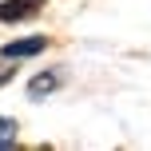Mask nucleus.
I'll list each match as a JSON object with an SVG mask.
<instances>
[{"label":"nucleus","mask_w":151,"mask_h":151,"mask_svg":"<svg viewBox=\"0 0 151 151\" xmlns=\"http://www.w3.org/2000/svg\"><path fill=\"white\" fill-rule=\"evenodd\" d=\"M48 0H0V24H20L44 8Z\"/></svg>","instance_id":"obj_1"},{"label":"nucleus","mask_w":151,"mask_h":151,"mask_svg":"<svg viewBox=\"0 0 151 151\" xmlns=\"http://www.w3.org/2000/svg\"><path fill=\"white\" fill-rule=\"evenodd\" d=\"M60 83H64V72H40V76H32L28 96H32V99H44V96H52Z\"/></svg>","instance_id":"obj_3"},{"label":"nucleus","mask_w":151,"mask_h":151,"mask_svg":"<svg viewBox=\"0 0 151 151\" xmlns=\"http://www.w3.org/2000/svg\"><path fill=\"white\" fill-rule=\"evenodd\" d=\"M12 80V68H8V64H0V83H8Z\"/></svg>","instance_id":"obj_5"},{"label":"nucleus","mask_w":151,"mask_h":151,"mask_svg":"<svg viewBox=\"0 0 151 151\" xmlns=\"http://www.w3.org/2000/svg\"><path fill=\"white\" fill-rule=\"evenodd\" d=\"M16 147V119H8V115H0V151Z\"/></svg>","instance_id":"obj_4"},{"label":"nucleus","mask_w":151,"mask_h":151,"mask_svg":"<svg viewBox=\"0 0 151 151\" xmlns=\"http://www.w3.org/2000/svg\"><path fill=\"white\" fill-rule=\"evenodd\" d=\"M48 48V36H28V40H12V44L0 48L4 60H24V56H40Z\"/></svg>","instance_id":"obj_2"}]
</instances>
